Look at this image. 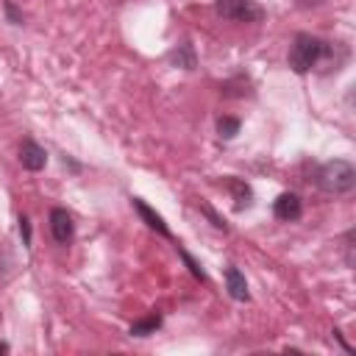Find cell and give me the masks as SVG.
I'll use <instances>...</instances> for the list:
<instances>
[{
    "instance_id": "13",
    "label": "cell",
    "mask_w": 356,
    "mask_h": 356,
    "mask_svg": "<svg viewBox=\"0 0 356 356\" xmlns=\"http://www.w3.org/2000/svg\"><path fill=\"white\" fill-rule=\"evenodd\" d=\"M19 234H22V242H25V245H31V225H28V220H25V217H19Z\"/></svg>"
},
{
    "instance_id": "10",
    "label": "cell",
    "mask_w": 356,
    "mask_h": 356,
    "mask_svg": "<svg viewBox=\"0 0 356 356\" xmlns=\"http://www.w3.org/2000/svg\"><path fill=\"white\" fill-rule=\"evenodd\" d=\"M159 323H161V317H159V314H150L147 320L134 323V325H131V334H134V337H147L150 331H156V328H159Z\"/></svg>"
},
{
    "instance_id": "2",
    "label": "cell",
    "mask_w": 356,
    "mask_h": 356,
    "mask_svg": "<svg viewBox=\"0 0 356 356\" xmlns=\"http://www.w3.org/2000/svg\"><path fill=\"white\" fill-rule=\"evenodd\" d=\"M325 42H320L317 36H312V33H298L295 36V42H292V47H289V67L298 72V75H303V72H309L323 56H325Z\"/></svg>"
},
{
    "instance_id": "14",
    "label": "cell",
    "mask_w": 356,
    "mask_h": 356,
    "mask_svg": "<svg viewBox=\"0 0 356 356\" xmlns=\"http://www.w3.org/2000/svg\"><path fill=\"white\" fill-rule=\"evenodd\" d=\"M6 350H8V348H6V345H3V342H0V353H6Z\"/></svg>"
},
{
    "instance_id": "1",
    "label": "cell",
    "mask_w": 356,
    "mask_h": 356,
    "mask_svg": "<svg viewBox=\"0 0 356 356\" xmlns=\"http://www.w3.org/2000/svg\"><path fill=\"white\" fill-rule=\"evenodd\" d=\"M317 186L328 195H345L356 186V167L345 159H334V161H325L320 170H317Z\"/></svg>"
},
{
    "instance_id": "7",
    "label": "cell",
    "mask_w": 356,
    "mask_h": 356,
    "mask_svg": "<svg viewBox=\"0 0 356 356\" xmlns=\"http://www.w3.org/2000/svg\"><path fill=\"white\" fill-rule=\"evenodd\" d=\"M225 289H228V295H231L234 300H248V298H250L248 281H245V275H242L236 267H228V270H225Z\"/></svg>"
},
{
    "instance_id": "5",
    "label": "cell",
    "mask_w": 356,
    "mask_h": 356,
    "mask_svg": "<svg viewBox=\"0 0 356 356\" xmlns=\"http://www.w3.org/2000/svg\"><path fill=\"white\" fill-rule=\"evenodd\" d=\"M50 234L58 245H67L75 234V225H72V217L64 211V209H53L50 211Z\"/></svg>"
},
{
    "instance_id": "8",
    "label": "cell",
    "mask_w": 356,
    "mask_h": 356,
    "mask_svg": "<svg viewBox=\"0 0 356 356\" xmlns=\"http://www.w3.org/2000/svg\"><path fill=\"white\" fill-rule=\"evenodd\" d=\"M134 209L139 211V217L145 220V225H147V228H153V231H156V234H161V236H170V228L164 225V220H161V217H159V214H156L145 200L134 197Z\"/></svg>"
},
{
    "instance_id": "11",
    "label": "cell",
    "mask_w": 356,
    "mask_h": 356,
    "mask_svg": "<svg viewBox=\"0 0 356 356\" xmlns=\"http://www.w3.org/2000/svg\"><path fill=\"white\" fill-rule=\"evenodd\" d=\"M217 131H220L222 139H234V136L239 134V120H234V117H222V120L217 122Z\"/></svg>"
},
{
    "instance_id": "4",
    "label": "cell",
    "mask_w": 356,
    "mask_h": 356,
    "mask_svg": "<svg viewBox=\"0 0 356 356\" xmlns=\"http://www.w3.org/2000/svg\"><path fill=\"white\" fill-rule=\"evenodd\" d=\"M300 211H303V203H300V197H298L295 192H284V195H278L275 203H273V214H275L278 220H284V222L298 220Z\"/></svg>"
},
{
    "instance_id": "12",
    "label": "cell",
    "mask_w": 356,
    "mask_h": 356,
    "mask_svg": "<svg viewBox=\"0 0 356 356\" xmlns=\"http://www.w3.org/2000/svg\"><path fill=\"white\" fill-rule=\"evenodd\" d=\"M181 256H184V261L189 264V270H192V275H195V278H200V281H206V275H203V270H200V267H197V264L192 261V256H189L186 250H181Z\"/></svg>"
},
{
    "instance_id": "9",
    "label": "cell",
    "mask_w": 356,
    "mask_h": 356,
    "mask_svg": "<svg viewBox=\"0 0 356 356\" xmlns=\"http://www.w3.org/2000/svg\"><path fill=\"white\" fill-rule=\"evenodd\" d=\"M225 186L234 192V197H236V209H248V206H250L253 192H250V186H248L245 181H239V178H225Z\"/></svg>"
},
{
    "instance_id": "3",
    "label": "cell",
    "mask_w": 356,
    "mask_h": 356,
    "mask_svg": "<svg viewBox=\"0 0 356 356\" xmlns=\"http://www.w3.org/2000/svg\"><path fill=\"white\" fill-rule=\"evenodd\" d=\"M214 8L222 19L231 22H259L264 17V8L253 0H214Z\"/></svg>"
},
{
    "instance_id": "6",
    "label": "cell",
    "mask_w": 356,
    "mask_h": 356,
    "mask_svg": "<svg viewBox=\"0 0 356 356\" xmlns=\"http://www.w3.org/2000/svg\"><path fill=\"white\" fill-rule=\"evenodd\" d=\"M19 161H22V167H25V170L39 172V170L47 164V153H44V147H39L36 142L25 139V142H22V147H19Z\"/></svg>"
}]
</instances>
